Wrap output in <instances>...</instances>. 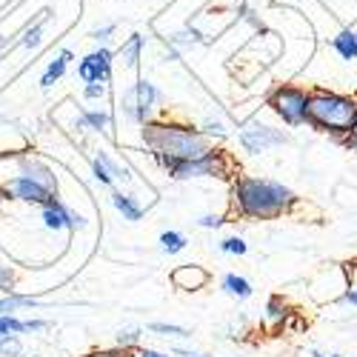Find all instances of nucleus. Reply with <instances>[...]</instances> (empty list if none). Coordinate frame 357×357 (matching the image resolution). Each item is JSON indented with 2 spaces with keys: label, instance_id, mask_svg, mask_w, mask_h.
<instances>
[{
  "label": "nucleus",
  "instance_id": "nucleus-1",
  "mask_svg": "<svg viewBox=\"0 0 357 357\" xmlns=\"http://www.w3.org/2000/svg\"><path fill=\"white\" fill-rule=\"evenodd\" d=\"M297 206V195L272 177L241 174L231 181V212L243 220H275Z\"/></svg>",
  "mask_w": 357,
  "mask_h": 357
},
{
  "label": "nucleus",
  "instance_id": "nucleus-2",
  "mask_svg": "<svg viewBox=\"0 0 357 357\" xmlns=\"http://www.w3.org/2000/svg\"><path fill=\"white\" fill-rule=\"evenodd\" d=\"M143 146L155 163L160 160H195L212 149V140L200 129L174 121H149L143 126Z\"/></svg>",
  "mask_w": 357,
  "mask_h": 357
},
{
  "label": "nucleus",
  "instance_id": "nucleus-3",
  "mask_svg": "<svg viewBox=\"0 0 357 357\" xmlns=\"http://www.w3.org/2000/svg\"><path fill=\"white\" fill-rule=\"evenodd\" d=\"M354 123H357V98L326 92V89L309 92V117H306L309 129L329 135L332 140L340 143L346 135H351Z\"/></svg>",
  "mask_w": 357,
  "mask_h": 357
},
{
  "label": "nucleus",
  "instance_id": "nucleus-4",
  "mask_svg": "<svg viewBox=\"0 0 357 357\" xmlns=\"http://www.w3.org/2000/svg\"><path fill=\"white\" fill-rule=\"evenodd\" d=\"M172 181H197V177H226L231 174V160L220 149H209L195 160H160L158 163Z\"/></svg>",
  "mask_w": 357,
  "mask_h": 357
},
{
  "label": "nucleus",
  "instance_id": "nucleus-5",
  "mask_svg": "<svg viewBox=\"0 0 357 357\" xmlns=\"http://www.w3.org/2000/svg\"><path fill=\"white\" fill-rule=\"evenodd\" d=\"M266 106L269 112L283 121V126L297 129V126H306V117H309V92L303 86H291V83H280L275 86L269 98H266Z\"/></svg>",
  "mask_w": 357,
  "mask_h": 357
},
{
  "label": "nucleus",
  "instance_id": "nucleus-6",
  "mask_svg": "<svg viewBox=\"0 0 357 357\" xmlns=\"http://www.w3.org/2000/svg\"><path fill=\"white\" fill-rule=\"evenodd\" d=\"M160 89L152 83V80H135L132 86L123 89V98H121V109L123 114L129 117V121L135 126H146L149 121H155V109L160 103Z\"/></svg>",
  "mask_w": 357,
  "mask_h": 357
},
{
  "label": "nucleus",
  "instance_id": "nucleus-7",
  "mask_svg": "<svg viewBox=\"0 0 357 357\" xmlns=\"http://www.w3.org/2000/svg\"><path fill=\"white\" fill-rule=\"evenodd\" d=\"M291 137L289 132L278 129V126H266L260 121H249L241 135H237V143H241L249 155H263V152H269V149H278V146H286Z\"/></svg>",
  "mask_w": 357,
  "mask_h": 357
},
{
  "label": "nucleus",
  "instance_id": "nucleus-8",
  "mask_svg": "<svg viewBox=\"0 0 357 357\" xmlns=\"http://www.w3.org/2000/svg\"><path fill=\"white\" fill-rule=\"evenodd\" d=\"M112 69H114V52L109 46H100L95 52H89L77 63V77L83 83H109Z\"/></svg>",
  "mask_w": 357,
  "mask_h": 357
},
{
  "label": "nucleus",
  "instance_id": "nucleus-9",
  "mask_svg": "<svg viewBox=\"0 0 357 357\" xmlns=\"http://www.w3.org/2000/svg\"><path fill=\"white\" fill-rule=\"evenodd\" d=\"M3 192L6 197H12V200H20V203H32V206H43L54 192H49L43 183H38V181H32L29 174H12L9 181L3 183Z\"/></svg>",
  "mask_w": 357,
  "mask_h": 357
},
{
  "label": "nucleus",
  "instance_id": "nucleus-10",
  "mask_svg": "<svg viewBox=\"0 0 357 357\" xmlns=\"http://www.w3.org/2000/svg\"><path fill=\"white\" fill-rule=\"evenodd\" d=\"M40 218H43V226L49 229V231H61V229H83L86 226V220L75 212V209H69V206L57 197V195H52L43 206H40Z\"/></svg>",
  "mask_w": 357,
  "mask_h": 357
},
{
  "label": "nucleus",
  "instance_id": "nucleus-11",
  "mask_svg": "<svg viewBox=\"0 0 357 357\" xmlns=\"http://www.w3.org/2000/svg\"><path fill=\"white\" fill-rule=\"evenodd\" d=\"M169 280H172L174 289H181V291H200V289L209 286L212 275L197 263H183L169 275Z\"/></svg>",
  "mask_w": 357,
  "mask_h": 357
},
{
  "label": "nucleus",
  "instance_id": "nucleus-12",
  "mask_svg": "<svg viewBox=\"0 0 357 357\" xmlns=\"http://www.w3.org/2000/svg\"><path fill=\"white\" fill-rule=\"evenodd\" d=\"M17 169H20V174H29L32 181L43 183L49 192L57 195V186H61V183H57V174H54V169L46 160H40L35 155H17Z\"/></svg>",
  "mask_w": 357,
  "mask_h": 357
},
{
  "label": "nucleus",
  "instance_id": "nucleus-13",
  "mask_svg": "<svg viewBox=\"0 0 357 357\" xmlns=\"http://www.w3.org/2000/svg\"><path fill=\"white\" fill-rule=\"evenodd\" d=\"M72 61H75V52H72V49H61V54H57L54 61L46 66V72L40 75V86H43V89H52L57 80L66 75V69H69Z\"/></svg>",
  "mask_w": 357,
  "mask_h": 357
},
{
  "label": "nucleus",
  "instance_id": "nucleus-14",
  "mask_svg": "<svg viewBox=\"0 0 357 357\" xmlns=\"http://www.w3.org/2000/svg\"><path fill=\"white\" fill-rule=\"evenodd\" d=\"M220 289H223L229 297H234V301H249V297L255 294L252 283H249L243 275H234V272L223 275V280H220Z\"/></svg>",
  "mask_w": 357,
  "mask_h": 357
},
{
  "label": "nucleus",
  "instance_id": "nucleus-15",
  "mask_svg": "<svg viewBox=\"0 0 357 357\" xmlns=\"http://www.w3.org/2000/svg\"><path fill=\"white\" fill-rule=\"evenodd\" d=\"M40 301L32 294H17V291H9V294H0V314H15L20 309H38Z\"/></svg>",
  "mask_w": 357,
  "mask_h": 357
},
{
  "label": "nucleus",
  "instance_id": "nucleus-16",
  "mask_svg": "<svg viewBox=\"0 0 357 357\" xmlns=\"http://www.w3.org/2000/svg\"><path fill=\"white\" fill-rule=\"evenodd\" d=\"M112 206H114V209L123 215V220H129V223H137V220L143 218V206H140L132 195H126V192H112Z\"/></svg>",
  "mask_w": 357,
  "mask_h": 357
},
{
  "label": "nucleus",
  "instance_id": "nucleus-17",
  "mask_svg": "<svg viewBox=\"0 0 357 357\" xmlns=\"http://www.w3.org/2000/svg\"><path fill=\"white\" fill-rule=\"evenodd\" d=\"M332 49L343 57V61H357V32L354 29H343L332 38Z\"/></svg>",
  "mask_w": 357,
  "mask_h": 357
},
{
  "label": "nucleus",
  "instance_id": "nucleus-18",
  "mask_svg": "<svg viewBox=\"0 0 357 357\" xmlns=\"http://www.w3.org/2000/svg\"><path fill=\"white\" fill-rule=\"evenodd\" d=\"M143 35H129V40L121 46V52H117V54H121V61H123V66L126 69H137L140 66V57H143Z\"/></svg>",
  "mask_w": 357,
  "mask_h": 357
},
{
  "label": "nucleus",
  "instance_id": "nucleus-19",
  "mask_svg": "<svg viewBox=\"0 0 357 357\" xmlns=\"http://www.w3.org/2000/svg\"><path fill=\"white\" fill-rule=\"evenodd\" d=\"M80 126L103 132V135H112V114L100 112V109H83L80 112Z\"/></svg>",
  "mask_w": 357,
  "mask_h": 357
},
{
  "label": "nucleus",
  "instance_id": "nucleus-20",
  "mask_svg": "<svg viewBox=\"0 0 357 357\" xmlns=\"http://www.w3.org/2000/svg\"><path fill=\"white\" fill-rule=\"evenodd\" d=\"M186 246H189V237L183 231H177V229L160 231V252L163 255H181Z\"/></svg>",
  "mask_w": 357,
  "mask_h": 357
},
{
  "label": "nucleus",
  "instance_id": "nucleus-21",
  "mask_svg": "<svg viewBox=\"0 0 357 357\" xmlns=\"http://www.w3.org/2000/svg\"><path fill=\"white\" fill-rule=\"evenodd\" d=\"M43 29H46V20H38V23H32L23 32V38H20V46L26 49V52H38L40 49V43H43Z\"/></svg>",
  "mask_w": 357,
  "mask_h": 357
},
{
  "label": "nucleus",
  "instance_id": "nucleus-22",
  "mask_svg": "<svg viewBox=\"0 0 357 357\" xmlns=\"http://www.w3.org/2000/svg\"><path fill=\"white\" fill-rule=\"evenodd\" d=\"M286 317H289V306H286V301H283V297H272V301L266 303V320H269L272 326H283Z\"/></svg>",
  "mask_w": 357,
  "mask_h": 357
},
{
  "label": "nucleus",
  "instance_id": "nucleus-23",
  "mask_svg": "<svg viewBox=\"0 0 357 357\" xmlns=\"http://www.w3.org/2000/svg\"><path fill=\"white\" fill-rule=\"evenodd\" d=\"M200 132L209 137V140H223V137H229V129H226V123L220 121V117H206L203 121V126H200Z\"/></svg>",
  "mask_w": 357,
  "mask_h": 357
},
{
  "label": "nucleus",
  "instance_id": "nucleus-24",
  "mask_svg": "<svg viewBox=\"0 0 357 357\" xmlns=\"http://www.w3.org/2000/svg\"><path fill=\"white\" fill-rule=\"evenodd\" d=\"M9 335H26L23 320L17 314H0V337H9Z\"/></svg>",
  "mask_w": 357,
  "mask_h": 357
},
{
  "label": "nucleus",
  "instance_id": "nucleus-25",
  "mask_svg": "<svg viewBox=\"0 0 357 357\" xmlns=\"http://www.w3.org/2000/svg\"><path fill=\"white\" fill-rule=\"evenodd\" d=\"M149 332H155L160 337H189V329L174 323H149Z\"/></svg>",
  "mask_w": 357,
  "mask_h": 357
},
{
  "label": "nucleus",
  "instance_id": "nucleus-26",
  "mask_svg": "<svg viewBox=\"0 0 357 357\" xmlns=\"http://www.w3.org/2000/svg\"><path fill=\"white\" fill-rule=\"evenodd\" d=\"M140 329H121L117 332V337H114V343H117V349H123V351H135L137 346H140Z\"/></svg>",
  "mask_w": 357,
  "mask_h": 357
},
{
  "label": "nucleus",
  "instance_id": "nucleus-27",
  "mask_svg": "<svg viewBox=\"0 0 357 357\" xmlns=\"http://www.w3.org/2000/svg\"><path fill=\"white\" fill-rule=\"evenodd\" d=\"M220 252L223 255H234V257H243L249 252V243L243 241V237L231 234V237H226V241H220Z\"/></svg>",
  "mask_w": 357,
  "mask_h": 357
},
{
  "label": "nucleus",
  "instance_id": "nucleus-28",
  "mask_svg": "<svg viewBox=\"0 0 357 357\" xmlns=\"http://www.w3.org/2000/svg\"><path fill=\"white\" fill-rule=\"evenodd\" d=\"M95 158H98V160H100V163L106 166V172H109V174L114 177V181H129V172H126V169H123L121 163H117L114 158H109L106 152H98Z\"/></svg>",
  "mask_w": 357,
  "mask_h": 357
},
{
  "label": "nucleus",
  "instance_id": "nucleus-29",
  "mask_svg": "<svg viewBox=\"0 0 357 357\" xmlns=\"http://www.w3.org/2000/svg\"><path fill=\"white\" fill-rule=\"evenodd\" d=\"M0 357H23L20 335H9V337H0Z\"/></svg>",
  "mask_w": 357,
  "mask_h": 357
},
{
  "label": "nucleus",
  "instance_id": "nucleus-30",
  "mask_svg": "<svg viewBox=\"0 0 357 357\" xmlns=\"http://www.w3.org/2000/svg\"><path fill=\"white\" fill-rule=\"evenodd\" d=\"M15 280H17V275H15L12 266H3V263H0V294L15 291Z\"/></svg>",
  "mask_w": 357,
  "mask_h": 357
},
{
  "label": "nucleus",
  "instance_id": "nucleus-31",
  "mask_svg": "<svg viewBox=\"0 0 357 357\" xmlns=\"http://www.w3.org/2000/svg\"><path fill=\"white\" fill-rule=\"evenodd\" d=\"M106 92H109L106 83H83V98L86 100H100V98H106Z\"/></svg>",
  "mask_w": 357,
  "mask_h": 357
},
{
  "label": "nucleus",
  "instance_id": "nucleus-32",
  "mask_svg": "<svg viewBox=\"0 0 357 357\" xmlns=\"http://www.w3.org/2000/svg\"><path fill=\"white\" fill-rule=\"evenodd\" d=\"M114 32H117V26H114V23H103V26H95L92 32H89V38H92L95 43H106Z\"/></svg>",
  "mask_w": 357,
  "mask_h": 357
},
{
  "label": "nucleus",
  "instance_id": "nucleus-33",
  "mask_svg": "<svg viewBox=\"0 0 357 357\" xmlns=\"http://www.w3.org/2000/svg\"><path fill=\"white\" fill-rule=\"evenodd\" d=\"M92 174H95V181H98L100 186H112V183H114V177L106 172V166H103L98 158H92Z\"/></svg>",
  "mask_w": 357,
  "mask_h": 357
},
{
  "label": "nucleus",
  "instance_id": "nucleus-34",
  "mask_svg": "<svg viewBox=\"0 0 357 357\" xmlns=\"http://www.w3.org/2000/svg\"><path fill=\"white\" fill-rule=\"evenodd\" d=\"M226 220H223V215H203L200 220H197V226L200 229H220Z\"/></svg>",
  "mask_w": 357,
  "mask_h": 357
},
{
  "label": "nucleus",
  "instance_id": "nucleus-35",
  "mask_svg": "<svg viewBox=\"0 0 357 357\" xmlns=\"http://www.w3.org/2000/svg\"><path fill=\"white\" fill-rule=\"evenodd\" d=\"M132 357H169L166 351H158V349H149V346H137L132 351Z\"/></svg>",
  "mask_w": 357,
  "mask_h": 357
},
{
  "label": "nucleus",
  "instance_id": "nucleus-36",
  "mask_svg": "<svg viewBox=\"0 0 357 357\" xmlns=\"http://www.w3.org/2000/svg\"><path fill=\"white\" fill-rule=\"evenodd\" d=\"M340 301H343V303H349L351 309H357V289L346 286V289H343V294H340Z\"/></svg>",
  "mask_w": 357,
  "mask_h": 357
},
{
  "label": "nucleus",
  "instance_id": "nucleus-37",
  "mask_svg": "<svg viewBox=\"0 0 357 357\" xmlns=\"http://www.w3.org/2000/svg\"><path fill=\"white\" fill-rule=\"evenodd\" d=\"M23 329L26 332H43V329H49V323L46 320H23Z\"/></svg>",
  "mask_w": 357,
  "mask_h": 357
},
{
  "label": "nucleus",
  "instance_id": "nucleus-38",
  "mask_svg": "<svg viewBox=\"0 0 357 357\" xmlns=\"http://www.w3.org/2000/svg\"><path fill=\"white\" fill-rule=\"evenodd\" d=\"M340 146H346V149H351V152H357V123H354L351 135H346V137L340 140Z\"/></svg>",
  "mask_w": 357,
  "mask_h": 357
},
{
  "label": "nucleus",
  "instance_id": "nucleus-39",
  "mask_svg": "<svg viewBox=\"0 0 357 357\" xmlns=\"http://www.w3.org/2000/svg\"><path fill=\"white\" fill-rule=\"evenodd\" d=\"M346 275H349V283H346V286H351V289H357V260L346 266Z\"/></svg>",
  "mask_w": 357,
  "mask_h": 357
},
{
  "label": "nucleus",
  "instance_id": "nucleus-40",
  "mask_svg": "<svg viewBox=\"0 0 357 357\" xmlns=\"http://www.w3.org/2000/svg\"><path fill=\"white\" fill-rule=\"evenodd\" d=\"M189 357H212V354H189Z\"/></svg>",
  "mask_w": 357,
  "mask_h": 357
},
{
  "label": "nucleus",
  "instance_id": "nucleus-41",
  "mask_svg": "<svg viewBox=\"0 0 357 357\" xmlns=\"http://www.w3.org/2000/svg\"><path fill=\"white\" fill-rule=\"evenodd\" d=\"M3 43H6V38H3V35H0V46H3Z\"/></svg>",
  "mask_w": 357,
  "mask_h": 357
},
{
  "label": "nucleus",
  "instance_id": "nucleus-42",
  "mask_svg": "<svg viewBox=\"0 0 357 357\" xmlns=\"http://www.w3.org/2000/svg\"><path fill=\"white\" fill-rule=\"evenodd\" d=\"M329 357H340V354H329Z\"/></svg>",
  "mask_w": 357,
  "mask_h": 357
},
{
  "label": "nucleus",
  "instance_id": "nucleus-43",
  "mask_svg": "<svg viewBox=\"0 0 357 357\" xmlns=\"http://www.w3.org/2000/svg\"><path fill=\"white\" fill-rule=\"evenodd\" d=\"M126 357H132V354H126Z\"/></svg>",
  "mask_w": 357,
  "mask_h": 357
}]
</instances>
